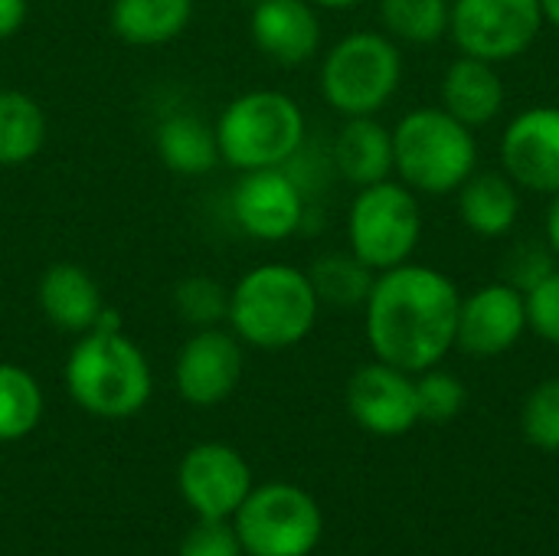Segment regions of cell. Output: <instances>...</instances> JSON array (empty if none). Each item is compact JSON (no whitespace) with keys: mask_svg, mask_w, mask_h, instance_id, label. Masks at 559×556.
Here are the masks:
<instances>
[{"mask_svg":"<svg viewBox=\"0 0 559 556\" xmlns=\"http://www.w3.org/2000/svg\"><path fill=\"white\" fill-rule=\"evenodd\" d=\"M193 20V0H111V33L138 49L164 46L183 36Z\"/></svg>","mask_w":559,"mask_h":556,"instance_id":"44dd1931","label":"cell"},{"mask_svg":"<svg viewBox=\"0 0 559 556\" xmlns=\"http://www.w3.org/2000/svg\"><path fill=\"white\" fill-rule=\"evenodd\" d=\"M459 220L481 239H504L521 220V187L498 170H475L459 190Z\"/></svg>","mask_w":559,"mask_h":556,"instance_id":"ffe728a7","label":"cell"},{"mask_svg":"<svg viewBox=\"0 0 559 556\" xmlns=\"http://www.w3.org/2000/svg\"><path fill=\"white\" fill-rule=\"evenodd\" d=\"M439 98H442L439 105L452 118H459L462 125L478 131L501 118V111L508 105V88H504L498 66L459 52L442 72Z\"/></svg>","mask_w":559,"mask_h":556,"instance_id":"e0dca14e","label":"cell"},{"mask_svg":"<svg viewBox=\"0 0 559 556\" xmlns=\"http://www.w3.org/2000/svg\"><path fill=\"white\" fill-rule=\"evenodd\" d=\"M26 16H29V0H0V39L16 36Z\"/></svg>","mask_w":559,"mask_h":556,"instance_id":"d6a6232c","label":"cell"},{"mask_svg":"<svg viewBox=\"0 0 559 556\" xmlns=\"http://www.w3.org/2000/svg\"><path fill=\"white\" fill-rule=\"evenodd\" d=\"M219 161L233 170L285 167L308 141L301 105L278 88H252L226 102L216 118Z\"/></svg>","mask_w":559,"mask_h":556,"instance_id":"5b68a950","label":"cell"},{"mask_svg":"<svg viewBox=\"0 0 559 556\" xmlns=\"http://www.w3.org/2000/svg\"><path fill=\"white\" fill-rule=\"evenodd\" d=\"M62 377L72 403L98 419H131L154 393L151 364L124 334L121 315L115 308H105L98 324L79 334L66 357Z\"/></svg>","mask_w":559,"mask_h":556,"instance_id":"7a4b0ae2","label":"cell"},{"mask_svg":"<svg viewBox=\"0 0 559 556\" xmlns=\"http://www.w3.org/2000/svg\"><path fill=\"white\" fill-rule=\"evenodd\" d=\"M527 298V331H534L544 344L559 347V265L524 292Z\"/></svg>","mask_w":559,"mask_h":556,"instance_id":"f546056e","label":"cell"},{"mask_svg":"<svg viewBox=\"0 0 559 556\" xmlns=\"http://www.w3.org/2000/svg\"><path fill=\"white\" fill-rule=\"evenodd\" d=\"M423 239V206L403 180L360 187L347 206V249L373 272L409 262Z\"/></svg>","mask_w":559,"mask_h":556,"instance_id":"52a82bcc","label":"cell"},{"mask_svg":"<svg viewBox=\"0 0 559 556\" xmlns=\"http://www.w3.org/2000/svg\"><path fill=\"white\" fill-rule=\"evenodd\" d=\"M154 144H157L164 167L183 177H203L216 164H223L216 128L193 111L164 115L154 128Z\"/></svg>","mask_w":559,"mask_h":556,"instance_id":"7402d4cb","label":"cell"},{"mask_svg":"<svg viewBox=\"0 0 559 556\" xmlns=\"http://www.w3.org/2000/svg\"><path fill=\"white\" fill-rule=\"evenodd\" d=\"M377 13L400 46H432L449 36L452 0H377Z\"/></svg>","mask_w":559,"mask_h":556,"instance_id":"cb8c5ba5","label":"cell"},{"mask_svg":"<svg viewBox=\"0 0 559 556\" xmlns=\"http://www.w3.org/2000/svg\"><path fill=\"white\" fill-rule=\"evenodd\" d=\"M501 170L521 193H559V105H531L518 111L498 141Z\"/></svg>","mask_w":559,"mask_h":556,"instance_id":"8fae6325","label":"cell"},{"mask_svg":"<svg viewBox=\"0 0 559 556\" xmlns=\"http://www.w3.org/2000/svg\"><path fill=\"white\" fill-rule=\"evenodd\" d=\"M242 341L226 328H197L174 360V387L190 406H219L242 380Z\"/></svg>","mask_w":559,"mask_h":556,"instance_id":"4fadbf2b","label":"cell"},{"mask_svg":"<svg viewBox=\"0 0 559 556\" xmlns=\"http://www.w3.org/2000/svg\"><path fill=\"white\" fill-rule=\"evenodd\" d=\"M540 7H544V16H547V23L559 29V0H540Z\"/></svg>","mask_w":559,"mask_h":556,"instance_id":"d590c367","label":"cell"},{"mask_svg":"<svg viewBox=\"0 0 559 556\" xmlns=\"http://www.w3.org/2000/svg\"><path fill=\"white\" fill-rule=\"evenodd\" d=\"M521 429L534 449L559 452V377L537 383L527 393L521 410Z\"/></svg>","mask_w":559,"mask_h":556,"instance_id":"f1b7e54d","label":"cell"},{"mask_svg":"<svg viewBox=\"0 0 559 556\" xmlns=\"http://www.w3.org/2000/svg\"><path fill=\"white\" fill-rule=\"evenodd\" d=\"M36 301H39V311L49 324H56L59 331H69L75 338L92 331L108 308L95 275L75 262L49 265L39 275Z\"/></svg>","mask_w":559,"mask_h":556,"instance_id":"ac0fdd59","label":"cell"},{"mask_svg":"<svg viewBox=\"0 0 559 556\" xmlns=\"http://www.w3.org/2000/svg\"><path fill=\"white\" fill-rule=\"evenodd\" d=\"M255 49L275 66L295 69L321 52V13L311 0H255L249 13Z\"/></svg>","mask_w":559,"mask_h":556,"instance_id":"2e32d148","label":"cell"},{"mask_svg":"<svg viewBox=\"0 0 559 556\" xmlns=\"http://www.w3.org/2000/svg\"><path fill=\"white\" fill-rule=\"evenodd\" d=\"M347 410L360 429L380 439L406 436L419 426V400L416 377L390 367L383 360H370L357 367L347 380Z\"/></svg>","mask_w":559,"mask_h":556,"instance_id":"9a60e30c","label":"cell"},{"mask_svg":"<svg viewBox=\"0 0 559 556\" xmlns=\"http://www.w3.org/2000/svg\"><path fill=\"white\" fill-rule=\"evenodd\" d=\"M308 279L321 298V305L334 308H364L377 272L364 265L350 249L347 252H324L311 262Z\"/></svg>","mask_w":559,"mask_h":556,"instance_id":"d4e9b609","label":"cell"},{"mask_svg":"<svg viewBox=\"0 0 559 556\" xmlns=\"http://www.w3.org/2000/svg\"><path fill=\"white\" fill-rule=\"evenodd\" d=\"M49 134V121L43 105L20 92L0 88V167H23L29 164Z\"/></svg>","mask_w":559,"mask_h":556,"instance_id":"603a6c76","label":"cell"},{"mask_svg":"<svg viewBox=\"0 0 559 556\" xmlns=\"http://www.w3.org/2000/svg\"><path fill=\"white\" fill-rule=\"evenodd\" d=\"M406 75L403 49L383 29H354L341 36L321 59L318 85L328 108L341 118L380 115L400 92Z\"/></svg>","mask_w":559,"mask_h":556,"instance_id":"8992f818","label":"cell"},{"mask_svg":"<svg viewBox=\"0 0 559 556\" xmlns=\"http://www.w3.org/2000/svg\"><path fill=\"white\" fill-rule=\"evenodd\" d=\"M544 242L559 262V193L550 197V206H547V216H544Z\"/></svg>","mask_w":559,"mask_h":556,"instance_id":"836d02e7","label":"cell"},{"mask_svg":"<svg viewBox=\"0 0 559 556\" xmlns=\"http://www.w3.org/2000/svg\"><path fill=\"white\" fill-rule=\"evenodd\" d=\"M318 10H331V13H341V10H354V7H360L364 0H311Z\"/></svg>","mask_w":559,"mask_h":556,"instance_id":"e575fe53","label":"cell"},{"mask_svg":"<svg viewBox=\"0 0 559 556\" xmlns=\"http://www.w3.org/2000/svg\"><path fill=\"white\" fill-rule=\"evenodd\" d=\"M527 334V298L511 282L498 279L462 295L455 347L468 357L491 360L521 344Z\"/></svg>","mask_w":559,"mask_h":556,"instance_id":"7c38bea8","label":"cell"},{"mask_svg":"<svg viewBox=\"0 0 559 556\" xmlns=\"http://www.w3.org/2000/svg\"><path fill=\"white\" fill-rule=\"evenodd\" d=\"M478 170V138L442 105L409 108L393 125V177L419 197H455Z\"/></svg>","mask_w":559,"mask_h":556,"instance_id":"277c9868","label":"cell"},{"mask_svg":"<svg viewBox=\"0 0 559 556\" xmlns=\"http://www.w3.org/2000/svg\"><path fill=\"white\" fill-rule=\"evenodd\" d=\"M177 485L183 501L200 518L229 521L252 492V472L233 446L200 442L183 456L177 469Z\"/></svg>","mask_w":559,"mask_h":556,"instance_id":"5bb4252c","label":"cell"},{"mask_svg":"<svg viewBox=\"0 0 559 556\" xmlns=\"http://www.w3.org/2000/svg\"><path fill=\"white\" fill-rule=\"evenodd\" d=\"M416 400H419V423L445 426L465 410L468 393L455 374H449L442 367H429V370L416 374Z\"/></svg>","mask_w":559,"mask_h":556,"instance_id":"83f0119b","label":"cell"},{"mask_svg":"<svg viewBox=\"0 0 559 556\" xmlns=\"http://www.w3.org/2000/svg\"><path fill=\"white\" fill-rule=\"evenodd\" d=\"M557 265V256L547 249V242H521V246H514L511 256H508L504 282H511L514 288L527 292V288H534L540 279H547Z\"/></svg>","mask_w":559,"mask_h":556,"instance_id":"4dcf8cb0","label":"cell"},{"mask_svg":"<svg viewBox=\"0 0 559 556\" xmlns=\"http://www.w3.org/2000/svg\"><path fill=\"white\" fill-rule=\"evenodd\" d=\"M544 26L540 0H452L449 39L462 56L504 66L527 56Z\"/></svg>","mask_w":559,"mask_h":556,"instance_id":"9c48e42d","label":"cell"},{"mask_svg":"<svg viewBox=\"0 0 559 556\" xmlns=\"http://www.w3.org/2000/svg\"><path fill=\"white\" fill-rule=\"evenodd\" d=\"M331 164L350 187H370L393 177V128L377 115L344 118L331 141Z\"/></svg>","mask_w":559,"mask_h":556,"instance_id":"d6986e66","label":"cell"},{"mask_svg":"<svg viewBox=\"0 0 559 556\" xmlns=\"http://www.w3.org/2000/svg\"><path fill=\"white\" fill-rule=\"evenodd\" d=\"M43 419V390L20 364H0V442L26 439Z\"/></svg>","mask_w":559,"mask_h":556,"instance_id":"484cf974","label":"cell"},{"mask_svg":"<svg viewBox=\"0 0 559 556\" xmlns=\"http://www.w3.org/2000/svg\"><path fill=\"white\" fill-rule=\"evenodd\" d=\"M174 308L193 328H216L229 315V288L210 275H190L174 288Z\"/></svg>","mask_w":559,"mask_h":556,"instance_id":"4316f807","label":"cell"},{"mask_svg":"<svg viewBox=\"0 0 559 556\" xmlns=\"http://www.w3.org/2000/svg\"><path fill=\"white\" fill-rule=\"evenodd\" d=\"M236 534L249 556H308L324 531L318 501L288 482L252 488L236 511Z\"/></svg>","mask_w":559,"mask_h":556,"instance_id":"ba28073f","label":"cell"},{"mask_svg":"<svg viewBox=\"0 0 559 556\" xmlns=\"http://www.w3.org/2000/svg\"><path fill=\"white\" fill-rule=\"evenodd\" d=\"M321 298L308 269L288 262H262L239 275L229 288V331L255 351L298 347L318 324Z\"/></svg>","mask_w":559,"mask_h":556,"instance_id":"3957f363","label":"cell"},{"mask_svg":"<svg viewBox=\"0 0 559 556\" xmlns=\"http://www.w3.org/2000/svg\"><path fill=\"white\" fill-rule=\"evenodd\" d=\"M180 556H242V544L229 521L200 518V524L183 537Z\"/></svg>","mask_w":559,"mask_h":556,"instance_id":"1f68e13d","label":"cell"},{"mask_svg":"<svg viewBox=\"0 0 559 556\" xmlns=\"http://www.w3.org/2000/svg\"><path fill=\"white\" fill-rule=\"evenodd\" d=\"M462 292L452 275L426 262L377 272L364 301V334L377 360L406 374L439 367L459 338Z\"/></svg>","mask_w":559,"mask_h":556,"instance_id":"6da1fadb","label":"cell"},{"mask_svg":"<svg viewBox=\"0 0 559 556\" xmlns=\"http://www.w3.org/2000/svg\"><path fill=\"white\" fill-rule=\"evenodd\" d=\"M311 200L288 167L246 170L229 197L236 226L259 242H285L305 229Z\"/></svg>","mask_w":559,"mask_h":556,"instance_id":"30bf717a","label":"cell"}]
</instances>
